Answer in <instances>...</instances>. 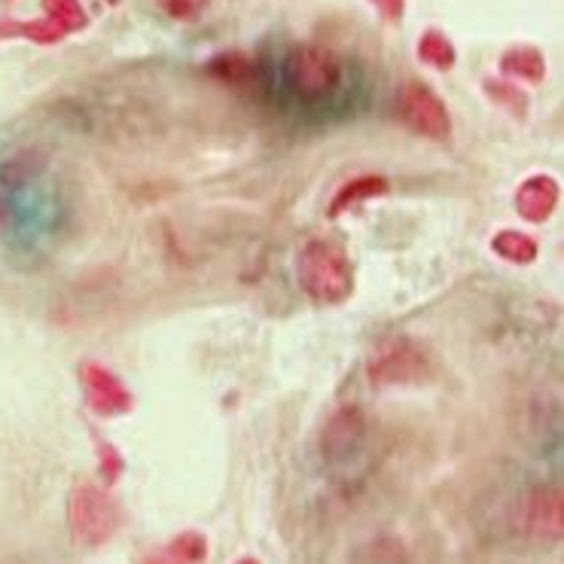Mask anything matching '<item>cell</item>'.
I'll return each mask as SVG.
<instances>
[{"mask_svg": "<svg viewBox=\"0 0 564 564\" xmlns=\"http://www.w3.org/2000/svg\"><path fill=\"white\" fill-rule=\"evenodd\" d=\"M296 281L302 293L317 305H341L355 296V263L339 241L312 238L296 257Z\"/></svg>", "mask_w": 564, "mask_h": 564, "instance_id": "1", "label": "cell"}, {"mask_svg": "<svg viewBox=\"0 0 564 564\" xmlns=\"http://www.w3.org/2000/svg\"><path fill=\"white\" fill-rule=\"evenodd\" d=\"M67 519H70L74 538L83 546H105L107 540H113V534L119 531L117 500L95 482H79L70 491Z\"/></svg>", "mask_w": 564, "mask_h": 564, "instance_id": "2", "label": "cell"}, {"mask_svg": "<svg viewBox=\"0 0 564 564\" xmlns=\"http://www.w3.org/2000/svg\"><path fill=\"white\" fill-rule=\"evenodd\" d=\"M288 79L296 95L308 101L329 98L341 83L339 55L321 43H300L288 55Z\"/></svg>", "mask_w": 564, "mask_h": 564, "instance_id": "3", "label": "cell"}, {"mask_svg": "<svg viewBox=\"0 0 564 564\" xmlns=\"http://www.w3.org/2000/svg\"><path fill=\"white\" fill-rule=\"evenodd\" d=\"M369 381L376 388H397V384H424L436 376L431 355L412 339H394L379 348L369 360Z\"/></svg>", "mask_w": 564, "mask_h": 564, "instance_id": "4", "label": "cell"}, {"mask_svg": "<svg viewBox=\"0 0 564 564\" xmlns=\"http://www.w3.org/2000/svg\"><path fill=\"white\" fill-rule=\"evenodd\" d=\"M397 117L427 141H448L452 138V113L446 101L433 93L424 79H406L397 93Z\"/></svg>", "mask_w": 564, "mask_h": 564, "instance_id": "5", "label": "cell"}, {"mask_svg": "<svg viewBox=\"0 0 564 564\" xmlns=\"http://www.w3.org/2000/svg\"><path fill=\"white\" fill-rule=\"evenodd\" d=\"M79 384H83L86 403L95 415L119 419V415H129L134 409V394L126 388V381L119 379L113 369H107L105 364L86 360L79 367Z\"/></svg>", "mask_w": 564, "mask_h": 564, "instance_id": "6", "label": "cell"}, {"mask_svg": "<svg viewBox=\"0 0 564 564\" xmlns=\"http://www.w3.org/2000/svg\"><path fill=\"white\" fill-rule=\"evenodd\" d=\"M519 528L528 538L562 540L564 534V495L562 486H540L528 491L519 503Z\"/></svg>", "mask_w": 564, "mask_h": 564, "instance_id": "7", "label": "cell"}, {"mask_svg": "<svg viewBox=\"0 0 564 564\" xmlns=\"http://www.w3.org/2000/svg\"><path fill=\"white\" fill-rule=\"evenodd\" d=\"M516 210L525 224H546L558 210L562 202V186L552 174H531L516 189Z\"/></svg>", "mask_w": 564, "mask_h": 564, "instance_id": "8", "label": "cell"}, {"mask_svg": "<svg viewBox=\"0 0 564 564\" xmlns=\"http://www.w3.org/2000/svg\"><path fill=\"white\" fill-rule=\"evenodd\" d=\"M364 431H367V419H364L360 409H339V412L329 419L327 431H324V440H321L324 455H327L329 460H341L348 458V455H355L357 446H360V440H364Z\"/></svg>", "mask_w": 564, "mask_h": 564, "instance_id": "9", "label": "cell"}, {"mask_svg": "<svg viewBox=\"0 0 564 564\" xmlns=\"http://www.w3.org/2000/svg\"><path fill=\"white\" fill-rule=\"evenodd\" d=\"M498 67L503 79H522V83H531V86H540L546 79V55H543L540 46H531V43L510 46L507 53L500 55Z\"/></svg>", "mask_w": 564, "mask_h": 564, "instance_id": "10", "label": "cell"}, {"mask_svg": "<svg viewBox=\"0 0 564 564\" xmlns=\"http://www.w3.org/2000/svg\"><path fill=\"white\" fill-rule=\"evenodd\" d=\"M388 189H391V184H388V177H381V174H360V177H351L336 196L329 198L327 217L329 220H339L341 214L355 210L357 205H364L369 198L384 196Z\"/></svg>", "mask_w": 564, "mask_h": 564, "instance_id": "11", "label": "cell"}, {"mask_svg": "<svg viewBox=\"0 0 564 564\" xmlns=\"http://www.w3.org/2000/svg\"><path fill=\"white\" fill-rule=\"evenodd\" d=\"M208 558V538L202 531H181L162 550H156L147 564H202Z\"/></svg>", "mask_w": 564, "mask_h": 564, "instance_id": "12", "label": "cell"}, {"mask_svg": "<svg viewBox=\"0 0 564 564\" xmlns=\"http://www.w3.org/2000/svg\"><path fill=\"white\" fill-rule=\"evenodd\" d=\"M67 34L62 28L50 22L46 15H40V19H0V40H31V43H37V46H55V43H62Z\"/></svg>", "mask_w": 564, "mask_h": 564, "instance_id": "13", "label": "cell"}, {"mask_svg": "<svg viewBox=\"0 0 564 564\" xmlns=\"http://www.w3.org/2000/svg\"><path fill=\"white\" fill-rule=\"evenodd\" d=\"M415 53H419L421 65L433 67V70H452V67L458 65V50L448 40L446 31H440V28H427L421 34Z\"/></svg>", "mask_w": 564, "mask_h": 564, "instance_id": "14", "label": "cell"}, {"mask_svg": "<svg viewBox=\"0 0 564 564\" xmlns=\"http://www.w3.org/2000/svg\"><path fill=\"white\" fill-rule=\"evenodd\" d=\"M491 250L498 253L503 263L531 265L538 260L540 245L528 236V232H519V229H500L498 236L491 238Z\"/></svg>", "mask_w": 564, "mask_h": 564, "instance_id": "15", "label": "cell"}, {"mask_svg": "<svg viewBox=\"0 0 564 564\" xmlns=\"http://www.w3.org/2000/svg\"><path fill=\"white\" fill-rule=\"evenodd\" d=\"M210 77L229 83V86H245L250 79L257 77V65L248 53H238V50H226V53L214 55L208 65H205Z\"/></svg>", "mask_w": 564, "mask_h": 564, "instance_id": "16", "label": "cell"}, {"mask_svg": "<svg viewBox=\"0 0 564 564\" xmlns=\"http://www.w3.org/2000/svg\"><path fill=\"white\" fill-rule=\"evenodd\" d=\"M482 89H486V95L491 98V101H495V105L503 107V110H507V113H512L516 119L528 117L531 98H528L525 89H519L512 79L488 77V79H482Z\"/></svg>", "mask_w": 564, "mask_h": 564, "instance_id": "17", "label": "cell"}, {"mask_svg": "<svg viewBox=\"0 0 564 564\" xmlns=\"http://www.w3.org/2000/svg\"><path fill=\"white\" fill-rule=\"evenodd\" d=\"M40 3H43V15L65 34H79L89 28V13L79 0H40Z\"/></svg>", "mask_w": 564, "mask_h": 564, "instance_id": "18", "label": "cell"}, {"mask_svg": "<svg viewBox=\"0 0 564 564\" xmlns=\"http://www.w3.org/2000/svg\"><path fill=\"white\" fill-rule=\"evenodd\" d=\"M95 455H98V473H101L105 486H113V482H119V476H122V470H126L119 448L113 446V443L101 440V436H95Z\"/></svg>", "mask_w": 564, "mask_h": 564, "instance_id": "19", "label": "cell"}, {"mask_svg": "<svg viewBox=\"0 0 564 564\" xmlns=\"http://www.w3.org/2000/svg\"><path fill=\"white\" fill-rule=\"evenodd\" d=\"M40 169V159L37 153H19L13 156L3 169H0V177H3V184L7 186H19L25 184L28 177H34Z\"/></svg>", "mask_w": 564, "mask_h": 564, "instance_id": "20", "label": "cell"}, {"mask_svg": "<svg viewBox=\"0 0 564 564\" xmlns=\"http://www.w3.org/2000/svg\"><path fill=\"white\" fill-rule=\"evenodd\" d=\"M202 7H205V0H159V10L171 15V19H177V22L196 19L202 13Z\"/></svg>", "mask_w": 564, "mask_h": 564, "instance_id": "21", "label": "cell"}, {"mask_svg": "<svg viewBox=\"0 0 564 564\" xmlns=\"http://www.w3.org/2000/svg\"><path fill=\"white\" fill-rule=\"evenodd\" d=\"M384 22H400L406 15V0H369Z\"/></svg>", "mask_w": 564, "mask_h": 564, "instance_id": "22", "label": "cell"}, {"mask_svg": "<svg viewBox=\"0 0 564 564\" xmlns=\"http://www.w3.org/2000/svg\"><path fill=\"white\" fill-rule=\"evenodd\" d=\"M7 224H10V208H7V202L0 198V232L7 229Z\"/></svg>", "mask_w": 564, "mask_h": 564, "instance_id": "23", "label": "cell"}, {"mask_svg": "<svg viewBox=\"0 0 564 564\" xmlns=\"http://www.w3.org/2000/svg\"><path fill=\"white\" fill-rule=\"evenodd\" d=\"M236 564H260V562H257V558H238Z\"/></svg>", "mask_w": 564, "mask_h": 564, "instance_id": "24", "label": "cell"}, {"mask_svg": "<svg viewBox=\"0 0 564 564\" xmlns=\"http://www.w3.org/2000/svg\"><path fill=\"white\" fill-rule=\"evenodd\" d=\"M0 3H3V7H13L15 0H0Z\"/></svg>", "mask_w": 564, "mask_h": 564, "instance_id": "25", "label": "cell"}]
</instances>
